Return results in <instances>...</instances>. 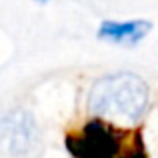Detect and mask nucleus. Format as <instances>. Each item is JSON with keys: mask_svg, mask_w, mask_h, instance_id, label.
<instances>
[{"mask_svg": "<svg viewBox=\"0 0 158 158\" xmlns=\"http://www.w3.org/2000/svg\"><path fill=\"white\" fill-rule=\"evenodd\" d=\"M148 106V86L130 72H114L94 82L88 94V108L98 120L136 122Z\"/></svg>", "mask_w": 158, "mask_h": 158, "instance_id": "1", "label": "nucleus"}, {"mask_svg": "<svg viewBox=\"0 0 158 158\" xmlns=\"http://www.w3.org/2000/svg\"><path fill=\"white\" fill-rule=\"evenodd\" d=\"M122 144L124 130L98 118L86 122L80 132L66 136V148L74 158H116Z\"/></svg>", "mask_w": 158, "mask_h": 158, "instance_id": "2", "label": "nucleus"}, {"mask_svg": "<svg viewBox=\"0 0 158 158\" xmlns=\"http://www.w3.org/2000/svg\"><path fill=\"white\" fill-rule=\"evenodd\" d=\"M152 30V22L148 20H126V22H116V20H102L98 26V38L104 42L120 44L126 48H134L138 42H142Z\"/></svg>", "mask_w": 158, "mask_h": 158, "instance_id": "3", "label": "nucleus"}, {"mask_svg": "<svg viewBox=\"0 0 158 158\" xmlns=\"http://www.w3.org/2000/svg\"><path fill=\"white\" fill-rule=\"evenodd\" d=\"M0 138L10 154H24L34 140V122L28 114L16 112L0 124Z\"/></svg>", "mask_w": 158, "mask_h": 158, "instance_id": "4", "label": "nucleus"}, {"mask_svg": "<svg viewBox=\"0 0 158 158\" xmlns=\"http://www.w3.org/2000/svg\"><path fill=\"white\" fill-rule=\"evenodd\" d=\"M122 158H146L144 154V146H142V136H140V132H136L134 134V148H132L130 152H128L126 156Z\"/></svg>", "mask_w": 158, "mask_h": 158, "instance_id": "5", "label": "nucleus"}, {"mask_svg": "<svg viewBox=\"0 0 158 158\" xmlns=\"http://www.w3.org/2000/svg\"><path fill=\"white\" fill-rule=\"evenodd\" d=\"M34 2H38V4H46L48 0H34Z\"/></svg>", "mask_w": 158, "mask_h": 158, "instance_id": "6", "label": "nucleus"}]
</instances>
